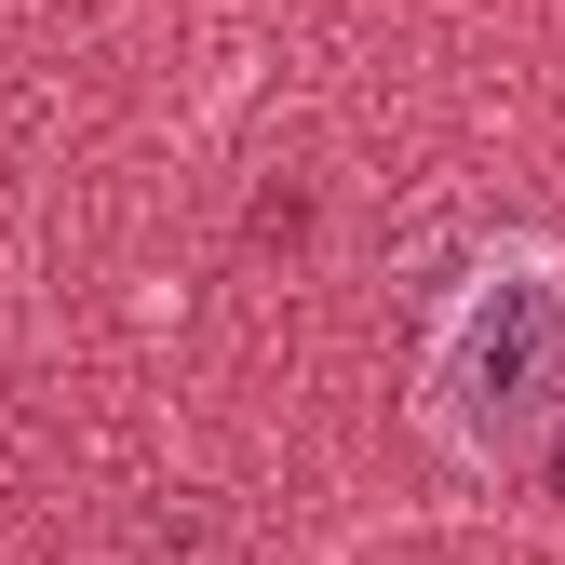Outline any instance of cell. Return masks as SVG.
I'll return each instance as SVG.
<instances>
[{"mask_svg":"<svg viewBox=\"0 0 565 565\" xmlns=\"http://www.w3.org/2000/svg\"><path fill=\"white\" fill-rule=\"evenodd\" d=\"M417 417H431V445L471 458V471L539 458V431L565 417V256L512 243V256L471 269V297L445 310L431 364H417Z\"/></svg>","mask_w":565,"mask_h":565,"instance_id":"cell-1","label":"cell"},{"mask_svg":"<svg viewBox=\"0 0 565 565\" xmlns=\"http://www.w3.org/2000/svg\"><path fill=\"white\" fill-rule=\"evenodd\" d=\"M539 458H552V499H565V417H552V431H539Z\"/></svg>","mask_w":565,"mask_h":565,"instance_id":"cell-2","label":"cell"}]
</instances>
